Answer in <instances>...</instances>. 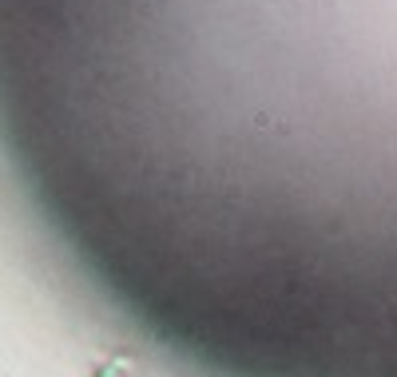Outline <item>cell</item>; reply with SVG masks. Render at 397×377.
<instances>
[{
    "instance_id": "1",
    "label": "cell",
    "mask_w": 397,
    "mask_h": 377,
    "mask_svg": "<svg viewBox=\"0 0 397 377\" xmlns=\"http://www.w3.org/2000/svg\"><path fill=\"white\" fill-rule=\"evenodd\" d=\"M0 127L68 191L397 175V0H0Z\"/></svg>"
}]
</instances>
